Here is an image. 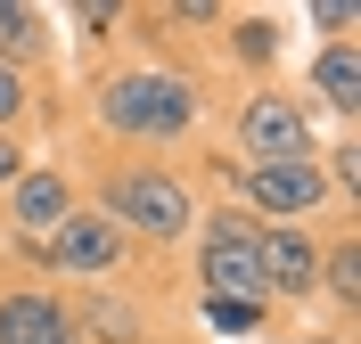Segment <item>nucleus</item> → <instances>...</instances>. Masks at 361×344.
Masks as SVG:
<instances>
[{
    "instance_id": "obj_17",
    "label": "nucleus",
    "mask_w": 361,
    "mask_h": 344,
    "mask_svg": "<svg viewBox=\"0 0 361 344\" xmlns=\"http://www.w3.org/2000/svg\"><path fill=\"white\" fill-rule=\"evenodd\" d=\"M33 156H42V148H33V139H0V189L17 181V172H25V164H33Z\"/></svg>"
},
{
    "instance_id": "obj_6",
    "label": "nucleus",
    "mask_w": 361,
    "mask_h": 344,
    "mask_svg": "<svg viewBox=\"0 0 361 344\" xmlns=\"http://www.w3.org/2000/svg\"><path fill=\"white\" fill-rule=\"evenodd\" d=\"M82 344H148L164 320H180V279H123V287H66Z\"/></svg>"
},
{
    "instance_id": "obj_14",
    "label": "nucleus",
    "mask_w": 361,
    "mask_h": 344,
    "mask_svg": "<svg viewBox=\"0 0 361 344\" xmlns=\"http://www.w3.org/2000/svg\"><path fill=\"white\" fill-rule=\"evenodd\" d=\"M123 17H132V0H66V8H58V42H66L82 66H99V58L123 49Z\"/></svg>"
},
{
    "instance_id": "obj_4",
    "label": "nucleus",
    "mask_w": 361,
    "mask_h": 344,
    "mask_svg": "<svg viewBox=\"0 0 361 344\" xmlns=\"http://www.w3.org/2000/svg\"><path fill=\"white\" fill-rule=\"evenodd\" d=\"M66 213H82V172L66 164V148H42L0 189V271H33V254L66 229Z\"/></svg>"
},
{
    "instance_id": "obj_11",
    "label": "nucleus",
    "mask_w": 361,
    "mask_h": 344,
    "mask_svg": "<svg viewBox=\"0 0 361 344\" xmlns=\"http://www.w3.org/2000/svg\"><path fill=\"white\" fill-rule=\"evenodd\" d=\"M0 344H82L66 287H49L33 271H0Z\"/></svg>"
},
{
    "instance_id": "obj_10",
    "label": "nucleus",
    "mask_w": 361,
    "mask_h": 344,
    "mask_svg": "<svg viewBox=\"0 0 361 344\" xmlns=\"http://www.w3.org/2000/svg\"><path fill=\"white\" fill-rule=\"evenodd\" d=\"M288 82H295V98L312 107V123L329 139H337V132H361V49L353 42H312Z\"/></svg>"
},
{
    "instance_id": "obj_3",
    "label": "nucleus",
    "mask_w": 361,
    "mask_h": 344,
    "mask_svg": "<svg viewBox=\"0 0 361 344\" xmlns=\"http://www.w3.org/2000/svg\"><path fill=\"white\" fill-rule=\"evenodd\" d=\"M214 156L230 164H288V156H320L329 132L312 123V107L295 98V82H255V91H230L214 107Z\"/></svg>"
},
{
    "instance_id": "obj_15",
    "label": "nucleus",
    "mask_w": 361,
    "mask_h": 344,
    "mask_svg": "<svg viewBox=\"0 0 361 344\" xmlns=\"http://www.w3.org/2000/svg\"><path fill=\"white\" fill-rule=\"evenodd\" d=\"M304 25H312L320 42H353L361 8H353V0H304Z\"/></svg>"
},
{
    "instance_id": "obj_16",
    "label": "nucleus",
    "mask_w": 361,
    "mask_h": 344,
    "mask_svg": "<svg viewBox=\"0 0 361 344\" xmlns=\"http://www.w3.org/2000/svg\"><path fill=\"white\" fill-rule=\"evenodd\" d=\"M271 344H353V336H329L320 320H288V328H279Z\"/></svg>"
},
{
    "instance_id": "obj_2",
    "label": "nucleus",
    "mask_w": 361,
    "mask_h": 344,
    "mask_svg": "<svg viewBox=\"0 0 361 344\" xmlns=\"http://www.w3.org/2000/svg\"><path fill=\"white\" fill-rule=\"evenodd\" d=\"M66 164L82 172V205L107 213V222L123 229L148 262H164V271H173L180 246H189V229H197V213H205L197 156H115V148L74 139Z\"/></svg>"
},
{
    "instance_id": "obj_5",
    "label": "nucleus",
    "mask_w": 361,
    "mask_h": 344,
    "mask_svg": "<svg viewBox=\"0 0 361 344\" xmlns=\"http://www.w3.org/2000/svg\"><path fill=\"white\" fill-rule=\"evenodd\" d=\"M33 279H49V287H123V279H173V271L148 262L107 213L82 205V213H66V229H58L42 254H33Z\"/></svg>"
},
{
    "instance_id": "obj_8",
    "label": "nucleus",
    "mask_w": 361,
    "mask_h": 344,
    "mask_svg": "<svg viewBox=\"0 0 361 344\" xmlns=\"http://www.w3.org/2000/svg\"><path fill=\"white\" fill-rule=\"evenodd\" d=\"M320 238H329V222H263V229H255V262H263L271 312H288V320H304V312H312Z\"/></svg>"
},
{
    "instance_id": "obj_13",
    "label": "nucleus",
    "mask_w": 361,
    "mask_h": 344,
    "mask_svg": "<svg viewBox=\"0 0 361 344\" xmlns=\"http://www.w3.org/2000/svg\"><path fill=\"white\" fill-rule=\"evenodd\" d=\"M66 132V82H33V74L0 66V139H58Z\"/></svg>"
},
{
    "instance_id": "obj_12",
    "label": "nucleus",
    "mask_w": 361,
    "mask_h": 344,
    "mask_svg": "<svg viewBox=\"0 0 361 344\" xmlns=\"http://www.w3.org/2000/svg\"><path fill=\"white\" fill-rule=\"evenodd\" d=\"M0 66L33 74V82H66L58 8H42V0H0Z\"/></svg>"
},
{
    "instance_id": "obj_1",
    "label": "nucleus",
    "mask_w": 361,
    "mask_h": 344,
    "mask_svg": "<svg viewBox=\"0 0 361 344\" xmlns=\"http://www.w3.org/2000/svg\"><path fill=\"white\" fill-rule=\"evenodd\" d=\"M214 107H222L214 74L115 49L66 82V139L115 148V156H197L214 148Z\"/></svg>"
},
{
    "instance_id": "obj_9",
    "label": "nucleus",
    "mask_w": 361,
    "mask_h": 344,
    "mask_svg": "<svg viewBox=\"0 0 361 344\" xmlns=\"http://www.w3.org/2000/svg\"><path fill=\"white\" fill-rule=\"evenodd\" d=\"M329 336L361 344V213H329V238H320V279H312V312Z\"/></svg>"
},
{
    "instance_id": "obj_7",
    "label": "nucleus",
    "mask_w": 361,
    "mask_h": 344,
    "mask_svg": "<svg viewBox=\"0 0 361 344\" xmlns=\"http://www.w3.org/2000/svg\"><path fill=\"white\" fill-rule=\"evenodd\" d=\"M288 8H230L222 33H214V49H205V66H214V82H238V91H255V82H288Z\"/></svg>"
},
{
    "instance_id": "obj_18",
    "label": "nucleus",
    "mask_w": 361,
    "mask_h": 344,
    "mask_svg": "<svg viewBox=\"0 0 361 344\" xmlns=\"http://www.w3.org/2000/svg\"><path fill=\"white\" fill-rule=\"evenodd\" d=\"M148 344H205L197 328H189V303H180V320H164V328H157V336H148Z\"/></svg>"
}]
</instances>
